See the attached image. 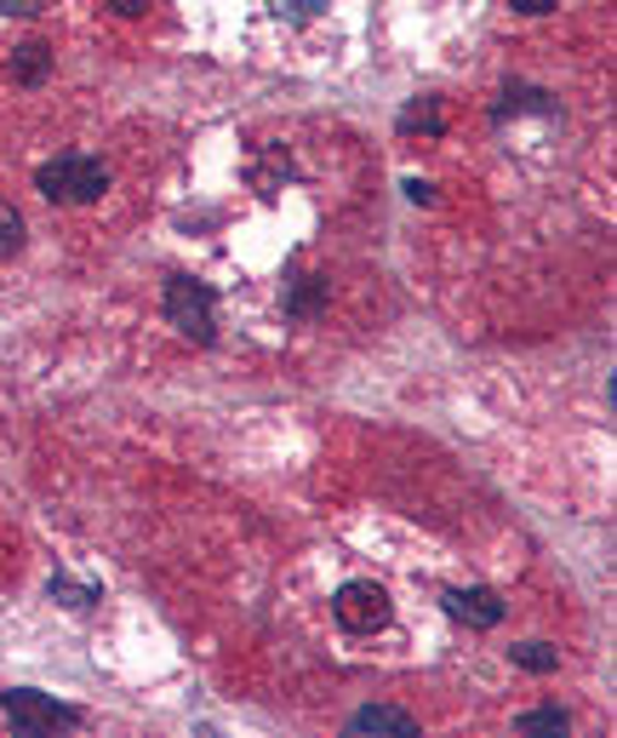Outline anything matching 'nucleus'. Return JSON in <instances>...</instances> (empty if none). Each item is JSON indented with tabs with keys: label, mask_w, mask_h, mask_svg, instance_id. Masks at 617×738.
<instances>
[{
	"label": "nucleus",
	"mask_w": 617,
	"mask_h": 738,
	"mask_svg": "<svg viewBox=\"0 0 617 738\" xmlns=\"http://www.w3.org/2000/svg\"><path fill=\"white\" fill-rule=\"evenodd\" d=\"M263 7H269L274 18H286V23H308V18H321L332 0H263Z\"/></svg>",
	"instance_id": "obj_14"
},
{
	"label": "nucleus",
	"mask_w": 617,
	"mask_h": 738,
	"mask_svg": "<svg viewBox=\"0 0 617 738\" xmlns=\"http://www.w3.org/2000/svg\"><path fill=\"white\" fill-rule=\"evenodd\" d=\"M46 595H52V601H63L69 613H86L92 601H97V590H92V584H69V579H52V584H46Z\"/></svg>",
	"instance_id": "obj_13"
},
{
	"label": "nucleus",
	"mask_w": 617,
	"mask_h": 738,
	"mask_svg": "<svg viewBox=\"0 0 617 738\" xmlns=\"http://www.w3.org/2000/svg\"><path fill=\"white\" fill-rule=\"evenodd\" d=\"M572 716L566 710H526L521 721H514V732H566Z\"/></svg>",
	"instance_id": "obj_15"
},
{
	"label": "nucleus",
	"mask_w": 617,
	"mask_h": 738,
	"mask_svg": "<svg viewBox=\"0 0 617 738\" xmlns=\"http://www.w3.org/2000/svg\"><path fill=\"white\" fill-rule=\"evenodd\" d=\"M509 658L532 669V676H548V669H561V653L548 647V642H521V647H509Z\"/></svg>",
	"instance_id": "obj_11"
},
{
	"label": "nucleus",
	"mask_w": 617,
	"mask_h": 738,
	"mask_svg": "<svg viewBox=\"0 0 617 738\" xmlns=\"http://www.w3.org/2000/svg\"><path fill=\"white\" fill-rule=\"evenodd\" d=\"M46 75H52V46L23 41V46L12 52V81H18V86H41Z\"/></svg>",
	"instance_id": "obj_7"
},
{
	"label": "nucleus",
	"mask_w": 617,
	"mask_h": 738,
	"mask_svg": "<svg viewBox=\"0 0 617 738\" xmlns=\"http://www.w3.org/2000/svg\"><path fill=\"white\" fill-rule=\"evenodd\" d=\"M526 110H543V115H548V110H555V97L537 92V86H509V92H503V104H498L492 115L509 121V115H526Z\"/></svg>",
	"instance_id": "obj_9"
},
{
	"label": "nucleus",
	"mask_w": 617,
	"mask_h": 738,
	"mask_svg": "<svg viewBox=\"0 0 617 738\" xmlns=\"http://www.w3.org/2000/svg\"><path fill=\"white\" fill-rule=\"evenodd\" d=\"M0 12H7V18H34V12H41V0H0Z\"/></svg>",
	"instance_id": "obj_16"
},
{
	"label": "nucleus",
	"mask_w": 617,
	"mask_h": 738,
	"mask_svg": "<svg viewBox=\"0 0 617 738\" xmlns=\"http://www.w3.org/2000/svg\"><path fill=\"white\" fill-rule=\"evenodd\" d=\"M166 315L195 344H212L218 339V298H212V287H200L189 276H171L166 281Z\"/></svg>",
	"instance_id": "obj_2"
},
{
	"label": "nucleus",
	"mask_w": 617,
	"mask_h": 738,
	"mask_svg": "<svg viewBox=\"0 0 617 738\" xmlns=\"http://www.w3.org/2000/svg\"><path fill=\"white\" fill-rule=\"evenodd\" d=\"M332 619L349 630V635H377L389 624V590L372 584V579H355L332 595Z\"/></svg>",
	"instance_id": "obj_4"
},
{
	"label": "nucleus",
	"mask_w": 617,
	"mask_h": 738,
	"mask_svg": "<svg viewBox=\"0 0 617 738\" xmlns=\"http://www.w3.org/2000/svg\"><path fill=\"white\" fill-rule=\"evenodd\" d=\"M23 212L12 207V200H0V263H7V258H18L23 252Z\"/></svg>",
	"instance_id": "obj_12"
},
{
	"label": "nucleus",
	"mask_w": 617,
	"mask_h": 738,
	"mask_svg": "<svg viewBox=\"0 0 617 738\" xmlns=\"http://www.w3.org/2000/svg\"><path fill=\"white\" fill-rule=\"evenodd\" d=\"M0 710H7V721L18 732H57V727H81V710L75 704H57L46 693L34 687H7L0 693Z\"/></svg>",
	"instance_id": "obj_3"
},
{
	"label": "nucleus",
	"mask_w": 617,
	"mask_h": 738,
	"mask_svg": "<svg viewBox=\"0 0 617 738\" xmlns=\"http://www.w3.org/2000/svg\"><path fill=\"white\" fill-rule=\"evenodd\" d=\"M349 732H418V721H411L406 710H395V704H366V710L349 716Z\"/></svg>",
	"instance_id": "obj_6"
},
{
	"label": "nucleus",
	"mask_w": 617,
	"mask_h": 738,
	"mask_svg": "<svg viewBox=\"0 0 617 738\" xmlns=\"http://www.w3.org/2000/svg\"><path fill=\"white\" fill-rule=\"evenodd\" d=\"M321 304H326V281L321 276H303V281H292L286 287V315H321Z\"/></svg>",
	"instance_id": "obj_8"
},
{
	"label": "nucleus",
	"mask_w": 617,
	"mask_h": 738,
	"mask_svg": "<svg viewBox=\"0 0 617 738\" xmlns=\"http://www.w3.org/2000/svg\"><path fill=\"white\" fill-rule=\"evenodd\" d=\"M109 7H115L121 18H137V12H149V0H109Z\"/></svg>",
	"instance_id": "obj_18"
},
{
	"label": "nucleus",
	"mask_w": 617,
	"mask_h": 738,
	"mask_svg": "<svg viewBox=\"0 0 617 738\" xmlns=\"http://www.w3.org/2000/svg\"><path fill=\"white\" fill-rule=\"evenodd\" d=\"M406 195H411V200H423V207H429V200H435V189H429L423 178H411V184H406Z\"/></svg>",
	"instance_id": "obj_19"
},
{
	"label": "nucleus",
	"mask_w": 617,
	"mask_h": 738,
	"mask_svg": "<svg viewBox=\"0 0 617 738\" xmlns=\"http://www.w3.org/2000/svg\"><path fill=\"white\" fill-rule=\"evenodd\" d=\"M34 189L46 200H57V207H86V200H97L109 189V173H103V160H92V155H57L34 173Z\"/></svg>",
	"instance_id": "obj_1"
},
{
	"label": "nucleus",
	"mask_w": 617,
	"mask_h": 738,
	"mask_svg": "<svg viewBox=\"0 0 617 738\" xmlns=\"http://www.w3.org/2000/svg\"><path fill=\"white\" fill-rule=\"evenodd\" d=\"M446 601V613H452L458 624H469V630H492V624H503V595L498 590H446L440 595Z\"/></svg>",
	"instance_id": "obj_5"
},
{
	"label": "nucleus",
	"mask_w": 617,
	"mask_h": 738,
	"mask_svg": "<svg viewBox=\"0 0 617 738\" xmlns=\"http://www.w3.org/2000/svg\"><path fill=\"white\" fill-rule=\"evenodd\" d=\"M561 0H514V12H526V18H537V12H555Z\"/></svg>",
	"instance_id": "obj_17"
},
{
	"label": "nucleus",
	"mask_w": 617,
	"mask_h": 738,
	"mask_svg": "<svg viewBox=\"0 0 617 738\" xmlns=\"http://www.w3.org/2000/svg\"><path fill=\"white\" fill-rule=\"evenodd\" d=\"M400 132H446L440 97H411V104L400 110Z\"/></svg>",
	"instance_id": "obj_10"
}]
</instances>
